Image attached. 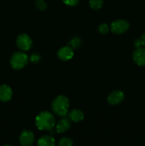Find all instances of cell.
<instances>
[{
	"mask_svg": "<svg viewBox=\"0 0 145 146\" xmlns=\"http://www.w3.org/2000/svg\"><path fill=\"white\" fill-rule=\"evenodd\" d=\"M68 118H69L70 121H73V122H80V121H82L83 120L84 113L80 110H72L71 112L68 113Z\"/></svg>",
	"mask_w": 145,
	"mask_h": 146,
	"instance_id": "12",
	"label": "cell"
},
{
	"mask_svg": "<svg viewBox=\"0 0 145 146\" xmlns=\"http://www.w3.org/2000/svg\"><path fill=\"white\" fill-rule=\"evenodd\" d=\"M72 145H73V142L72 140L66 137L62 138L58 142V146H72Z\"/></svg>",
	"mask_w": 145,
	"mask_h": 146,
	"instance_id": "16",
	"label": "cell"
},
{
	"mask_svg": "<svg viewBox=\"0 0 145 146\" xmlns=\"http://www.w3.org/2000/svg\"><path fill=\"white\" fill-rule=\"evenodd\" d=\"M90 6L93 9H99L103 5V0H90Z\"/></svg>",
	"mask_w": 145,
	"mask_h": 146,
	"instance_id": "15",
	"label": "cell"
},
{
	"mask_svg": "<svg viewBox=\"0 0 145 146\" xmlns=\"http://www.w3.org/2000/svg\"><path fill=\"white\" fill-rule=\"evenodd\" d=\"M109 29H110V27L107 25V24H102L99 26L98 27V31L100 34H107L109 32Z\"/></svg>",
	"mask_w": 145,
	"mask_h": 146,
	"instance_id": "18",
	"label": "cell"
},
{
	"mask_svg": "<svg viewBox=\"0 0 145 146\" xmlns=\"http://www.w3.org/2000/svg\"><path fill=\"white\" fill-rule=\"evenodd\" d=\"M35 5L36 7L40 11H44L47 8L46 3L44 0H36L35 1Z\"/></svg>",
	"mask_w": 145,
	"mask_h": 146,
	"instance_id": "17",
	"label": "cell"
},
{
	"mask_svg": "<svg viewBox=\"0 0 145 146\" xmlns=\"http://www.w3.org/2000/svg\"><path fill=\"white\" fill-rule=\"evenodd\" d=\"M32 40L28 35L26 34H20L16 39V46L20 50L26 51L29 50L32 46Z\"/></svg>",
	"mask_w": 145,
	"mask_h": 146,
	"instance_id": "5",
	"label": "cell"
},
{
	"mask_svg": "<svg viewBox=\"0 0 145 146\" xmlns=\"http://www.w3.org/2000/svg\"><path fill=\"white\" fill-rule=\"evenodd\" d=\"M57 55H58V58L62 61H68L73 57V49L68 46L62 47L58 50Z\"/></svg>",
	"mask_w": 145,
	"mask_h": 146,
	"instance_id": "9",
	"label": "cell"
},
{
	"mask_svg": "<svg viewBox=\"0 0 145 146\" xmlns=\"http://www.w3.org/2000/svg\"><path fill=\"white\" fill-rule=\"evenodd\" d=\"M4 146H11V145H4Z\"/></svg>",
	"mask_w": 145,
	"mask_h": 146,
	"instance_id": "23",
	"label": "cell"
},
{
	"mask_svg": "<svg viewBox=\"0 0 145 146\" xmlns=\"http://www.w3.org/2000/svg\"><path fill=\"white\" fill-rule=\"evenodd\" d=\"M133 60L137 65L145 66V48L142 47L136 48L132 54Z\"/></svg>",
	"mask_w": 145,
	"mask_h": 146,
	"instance_id": "8",
	"label": "cell"
},
{
	"mask_svg": "<svg viewBox=\"0 0 145 146\" xmlns=\"http://www.w3.org/2000/svg\"><path fill=\"white\" fill-rule=\"evenodd\" d=\"M12 90L7 85H1L0 86V101L7 102L12 97Z\"/></svg>",
	"mask_w": 145,
	"mask_h": 146,
	"instance_id": "10",
	"label": "cell"
},
{
	"mask_svg": "<svg viewBox=\"0 0 145 146\" xmlns=\"http://www.w3.org/2000/svg\"><path fill=\"white\" fill-rule=\"evenodd\" d=\"M69 106V100L63 95H60L57 96L53 101L52 104H51V108L53 111L57 115L61 117L65 116L68 113Z\"/></svg>",
	"mask_w": 145,
	"mask_h": 146,
	"instance_id": "2",
	"label": "cell"
},
{
	"mask_svg": "<svg viewBox=\"0 0 145 146\" xmlns=\"http://www.w3.org/2000/svg\"><path fill=\"white\" fill-rule=\"evenodd\" d=\"M71 127V121L68 118H63L60 120L56 124L55 126V130L58 133H62L68 131Z\"/></svg>",
	"mask_w": 145,
	"mask_h": 146,
	"instance_id": "11",
	"label": "cell"
},
{
	"mask_svg": "<svg viewBox=\"0 0 145 146\" xmlns=\"http://www.w3.org/2000/svg\"><path fill=\"white\" fill-rule=\"evenodd\" d=\"M134 45L135 47L136 48H139V47H142V43H141V41L139 38H136V39L134 40Z\"/></svg>",
	"mask_w": 145,
	"mask_h": 146,
	"instance_id": "21",
	"label": "cell"
},
{
	"mask_svg": "<svg viewBox=\"0 0 145 146\" xmlns=\"http://www.w3.org/2000/svg\"><path fill=\"white\" fill-rule=\"evenodd\" d=\"M28 62V57L23 51L14 53L10 58V64L15 70H19L25 67Z\"/></svg>",
	"mask_w": 145,
	"mask_h": 146,
	"instance_id": "3",
	"label": "cell"
},
{
	"mask_svg": "<svg viewBox=\"0 0 145 146\" xmlns=\"http://www.w3.org/2000/svg\"><path fill=\"white\" fill-rule=\"evenodd\" d=\"M38 146H55V139L51 135H43L38 139Z\"/></svg>",
	"mask_w": 145,
	"mask_h": 146,
	"instance_id": "13",
	"label": "cell"
},
{
	"mask_svg": "<svg viewBox=\"0 0 145 146\" xmlns=\"http://www.w3.org/2000/svg\"><path fill=\"white\" fill-rule=\"evenodd\" d=\"M142 43V46H145V33L144 34H142V36H141V38H139Z\"/></svg>",
	"mask_w": 145,
	"mask_h": 146,
	"instance_id": "22",
	"label": "cell"
},
{
	"mask_svg": "<svg viewBox=\"0 0 145 146\" xmlns=\"http://www.w3.org/2000/svg\"><path fill=\"white\" fill-rule=\"evenodd\" d=\"M20 143L23 146H31L34 142V135L31 131L24 130L19 137Z\"/></svg>",
	"mask_w": 145,
	"mask_h": 146,
	"instance_id": "6",
	"label": "cell"
},
{
	"mask_svg": "<svg viewBox=\"0 0 145 146\" xmlns=\"http://www.w3.org/2000/svg\"><path fill=\"white\" fill-rule=\"evenodd\" d=\"M63 1L70 7H75L79 3V0H63Z\"/></svg>",
	"mask_w": 145,
	"mask_h": 146,
	"instance_id": "20",
	"label": "cell"
},
{
	"mask_svg": "<svg viewBox=\"0 0 145 146\" xmlns=\"http://www.w3.org/2000/svg\"><path fill=\"white\" fill-rule=\"evenodd\" d=\"M35 123L37 128L41 131H51L55 125V118L48 111H44L37 115Z\"/></svg>",
	"mask_w": 145,
	"mask_h": 146,
	"instance_id": "1",
	"label": "cell"
},
{
	"mask_svg": "<svg viewBox=\"0 0 145 146\" xmlns=\"http://www.w3.org/2000/svg\"><path fill=\"white\" fill-rule=\"evenodd\" d=\"M81 44H82V41H81L80 38H78V37H73L68 42V46L71 47V48H72V49H76V48L80 47Z\"/></svg>",
	"mask_w": 145,
	"mask_h": 146,
	"instance_id": "14",
	"label": "cell"
},
{
	"mask_svg": "<svg viewBox=\"0 0 145 146\" xmlns=\"http://www.w3.org/2000/svg\"><path fill=\"white\" fill-rule=\"evenodd\" d=\"M129 24L127 21L124 19H119L113 21L111 24L110 30L112 33L116 34H121L128 30Z\"/></svg>",
	"mask_w": 145,
	"mask_h": 146,
	"instance_id": "4",
	"label": "cell"
},
{
	"mask_svg": "<svg viewBox=\"0 0 145 146\" xmlns=\"http://www.w3.org/2000/svg\"><path fill=\"white\" fill-rule=\"evenodd\" d=\"M125 94L120 90H115L112 91L107 98V101L111 105H117L123 101Z\"/></svg>",
	"mask_w": 145,
	"mask_h": 146,
	"instance_id": "7",
	"label": "cell"
},
{
	"mask_svg": "<svg viewBox=\"0 0 145 146\" xmlns=\"http://www.w3.org/2000/svg\"><path fill=\"white\" fill-rule=\"evenodd\" d=\"M41 56H40V54L35 53V54H31V56H30L29 58V60L32 63H38L41 61Z\"/></svg>",
	"mask_w": 145,
	"mask_h": 146,
	"instance_id": "19",
	"label": "cell"
}]
</instances>
